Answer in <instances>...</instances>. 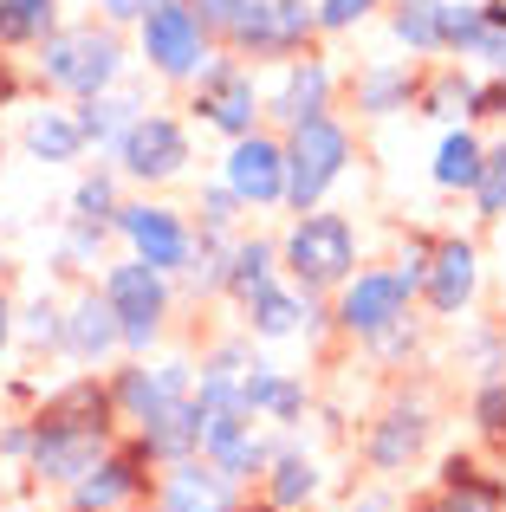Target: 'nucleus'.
<instances>
[{
  "instance_id": "nucleus-5",
  "label": "nucleus",
  "mask_w": 506,
  "mask_h": 512,
  "mask_svg": "<svg viewBox=\"0 0 506 512\" xmlns=\"http://www.w3.org/2000/svg\"><path fill=\"white\" fill-rule=\"evenodd\" d=\"M98 292L117 312V338H124V357H150L169 331V312H176V279L156 273L150 260H111L98 273Z\"/></svg>"
},
{
  "instance_id": "nucleus-45",
  "label": "nucleus",
  "mask_w": 506,
  "mask_h": 512,
  "mask_svg": "<svg viewBox=\"0 0 506 512\" xmlns=\"http://www.w3.org/2000/svg\"><path fill=\"white\" fill-rule=\"evenodd\" d=\"M20 98H26V72L13 65V52H0V111H13Z\"/></svg>"
},
{
  "instance_id": "nucleus-39",
  "label": "nucleus",
  "mask_w": 506,
  "mask_h": 512,
  "mask_svg": "<svg viewBox=\"0 0 506 512\" xmlns=\"http://www.w3.org/2000/svg\"><path fill=\"white\" fill-rule=\"evenodd\" d=\"M117 227L111 221H65V240H59V260L65 266H104V240H111Z\"/></svg>"
},
{
  "instance_id": "nucleus-28",
  "label": "nucleus",
  "mask_w": 506,
  "mask_h": 512,
  "mask_svg": "<svg viewBox=\"0 0 506 512\" xmlns=\"http://www.w3.org/2000/svg\"><path fill=\"white\" fill-rule=\"evenodd\" d=\"M474 91H481V78H474L468 65H429V72H422V91H416V117L461 124V117H474Z\"/></svg>"
},
{
  "instance_id": "nucleus-48",
  "label": "nucleus",
  "mask_w": 506,
  "mask_h": 512,
  "mask_svg": "<svg viewBox=\"0 0 506 512\" xmlns=\"http://www.w3.org/2000/svg\"><path fill=\"white\" fill-rule=\"evenodd\" d=\"M344 512H396V500L370 487V493H351V506H344Z\"/></svg>"
},
{
  "instance_id": "nucleus-51",
  "label": "nucleus",
  "mask_w": 506,
  "mask_h": 512,
  "mask_svg": "<svg viewBox=\"0 0 506 512\" xmlns=\"http://www.w3.org/2000/svg\"><path fill=\"white\" fill-rule=\"evenodd\" d=\"M0 273H7V247H0Z\"/></svg>"
},
{
  "instance_id": "nucleus-12",
  "label": "nucleus",
  "mask_w": 506,
  "mask_h": 512,
  "mask_svg": "<svg viewBox=\"0 0 506 512\" xmlns=\"http://www.w3.org/2000/svg\"><path fill=\"white\" fill-rule=\"evenodd\" d=\"M117 240L169 279H182L195 260V221L182 208H169V201H124L117 208Z\"/></svg>"
},
{
  "instance_id": "nucleus-22",
  "label": "nucleus",
  "mask_w": 506,
  "mask_h": 512,
  "mask_svg": "<svg viewBox=\"0 0 506 512\" xmlns=\"http://www.w3.org/2000/svg\"><path fill=\"white\" fill-rule=\"evenodd\" d=\"M305 409H312V389H305V376L279 370V363H266V357L247 363V415H253V422H273L279 435H286V428L305 422Z\"/></svg>"
},
{
  "instance_id": "nucleus-11",
  "label": "nucleus",
  "mask_w": 506,
  "mask_h": 512,
  "mask_svg": "<svg viewBox=\"0 0 506 512\" xmlns=\"http://www.w3.org/2000/svg\"><path fill=\"white\" fill-rule=\"evenodd\" d=\"M429 441H435V409L422 396H396V402H383L377 415L364 422V441H357V454H364V467L370 474H409V467L429 454Z\"/></svg>"
},
{
  "instance_id": "nucleus-19",
  "label": "nucleus",
  "mask_w": 506,
  "mask_h": 512,
  "mask_svg": "<svg viewBox=\"0 0 506 512\" xmlns=\"http://www.w3.org/2000/svg\"><path fill=\"white\" fill-rule=\"evenodd\" d=\"M403 512H506V474L481 467L474 454H442V474Z\"/></svg>"
},
{
  "instance_id": "nucleus-8",
  "label": "nucleus",
  "mask_w": 506,
  "mask_h": 512,
  "mask_svg": "<svg viewBox=\"0 0 506 512\" xmlns=\"http://www.w3.org/2000/svg\"><path fill=\"white\" fill-rule=\"evenodd\" d=\"M137 52H143V65H150L156 78L189 85V78L215 59V39H208L202 20H195L189 0H143V13H137Z\"/></svg>"
},
{
  "instance_id": "nucleus-7",
  "label": "nucleus",
  "mask_w": 506,
  "mask_h": 512,
  "mask_svg": "<svg viewBox=\"0 0 506 512\" xmlns=\"http://www.w3.org/2000/svg\"><path fill=\"white\" fill-rule=\"evenodd\" d=\"M189 117L208 124L215 137H228V143L247 137V130H260L266 91H260V78H253V65L234 59L228 46H215V59L189 78Z\"/></svg>"
},
{
  "instance_id": "nucleus-40",
  "label": "nucleus",
  "mask_w": 506,
  "mask_h": 512,
  "mask_svg": "<svg viewBox=\"0 0 506 512\" xmlns=\"http://www.w3.org/2000/svg\"><path fill=\"white\" fill-rule=\"evenodd\" d=\"M189 7H195V20L208 26V39H215V46H228L253 13H260V0H189Z\"/></svg>"
},
{
  "instance_id": "nucleus-41",
  "label": "nucleus",
  "mask_w": 506,
  "mask_h": 512,
  "mask_svg": "<svg viewBox=\"0 0 506 512\" xmlns=\"http://www.w3.org/2000/svg\"><path fill=\"white\" fill-rule=\"evenodd\" d=\"M383 0H318V33H351L377 13Z\"/></svg>"
},
{
  "instance_id": "nucleus-10",
  "label": "nucleus",
  "mask_w": 506,
  "mask_h": 512,
  "mask_svg": "<svg viewBox=\"0 0 506 512\" xmlns=\"http://www.w3.org/2000/svg\"><path fill=\"white\" fill-rule=\"evenodd\" d=\"M117 175L124 182H137V188H163V182H182L195 163V150H189V124L182 117H169V111H143L137 124L117 137Z\"/></svg>"
},
{
  "instance_id": "nucleus-26",
  "label": "nucleus",
  "mask_w": 506,
  "mask_h": 512,
  "mask_svg": "<svg viewBox=\"0 0 506 512\" xmlns=\"http://www.w3.org/2000/svg\"><path fill=\"white\" fill-rule=\"evenodd\" d=\"M20 150L33 156V163H78V156L91 150L85 143V124H78V104H39V111H26L20 124Z\"/></svg>"
},
{
  "instance_id": "nucleus-32",
  "label": "nucleus",
  "mask_w": 506,
  "mask_h": 512,
  "mask_svg": "<svg viewBox=\"0 0 506 512\" xmlns=\"http://www.w3.org/2000/svg\"><path fill=\"white\" fill-rule=\"evenodd\" d=\"M390 33L403 39L416 59H442V0H396Z\"/></svg>"
},
{
  "instance_id": "nucleus-35",
  "label": "nucleus",
  "mask_w": 506,
  "mask_h": 512,
  "mask_svg": "<svg viewBox=\"0 0 506 512\" xmlns=\"http://www.w3.org/2000/svg\"><path fill=\"white\" fill-rule=\"evenodd\" d=\"M195 214H202L195 234H208V240H241L247 234V208H241V195H234L228 182H208L202 201H195Z\"/></svg>"
},
{
  "instance_id": "nucleus-25",
  "label": "nucleus",
  "mask_w": 506,
  "mask_h": 512,
  "mask_svg": "<svg viewBox=\"0 0 506 512\" xmlns=\"http://www.w3.org/2000/svg\"><path fill=\"white\" fill-rule=\"evenodd\" d=\"M318 493H325V467H318L299 441H279L273 461H266V474H260V500L279 506V512H305Z\"/></svg>"
},
{
  "instance_id": "nucleus-37",
  "label": "nucleus",
  "mask_w": 506,
  "mask_h": 512,
  "mask_svg": "<svg viewBox=\"0 0 506 512\" xmlns=\"http://www.w3.org/2000/svg\"><path fill=\"white\" fill-rule=\"evenodd\" d=\"M13 338H20L26 350H46V357H59L65 344V305L59 299H33L20 312V325H13Z\"/></svg>"
},
{
  "instance_id": "nucleus-30",
  "label": "nucleus",
  "mask_w": 506,
  "mask_h": 512,
  "mask_svg": "<svg viewBox=\"0 0 506 512\" xmlns=\"http://www.w3.org/2000/svg\"><path fill=\"white\" fill-rule=\"evenodd\" d=\"M143 111H150V104H143L137 91H98V98H78V124H85L91 150H117V137H124Z\"/></svg>"
},
{
  "instance_id": "nucleus-46",
  "label": "nucleus",
  "mask_w": 506,
  "mask_h": 512,
  "mask_svg": "<svg viewBox=\"0 0 506 512\" xmlns=\"http://www.w3.org/2000/svg\"><path fill=\"white\" fill-rule=\"evenodd\" d=\"M13 325H20V305H13V299H7V286H0V363H7V350H13V344H20V338H13Z\"/></svg>"
},
{
  "instance_id": "nucleus-6",
  "label": "nucleus",
  "mask_w": 506,
  "mask_h": 512,
  "mask_svg": "<svg viewBox=\"0 0 506 512\" xmlns=\"http://www.w3.org/2000/svg\"><path fill=\"white\" fill-rule=\"evenodd\" d=\"M331 331L351 344H370L383 331H396L403 318H416V279L403 266H357L338 292H331Z\"/></svg>"
},
{
  "instance_id": "nucleus-1",
  "label": "nucleus",
  "mask_w": 506,
  "mask_h": 512,
  "mask_svg": "<svg viewBox=\"0 0 506 512\" xmlns=\"http://www.w3.org/2000/svg\"><path fill=\"white\" fill-rule=\"evenodd\" d=\"M124 441V415L111 402V376L98 370H78L65 376L59 389L33 402V454H26V480L33 487L65 493L78 474H91L104 448Z\"/></svg>"
},
{
  "instance_id": "nucleus-23",
  "label": "nucleus",
  "mask_w": 506,
  "mask_h": 512,
  "mask_svg": "<svg viewBox=\"0 0 506 512\" xmlns=\"http://www.w3.org/2000/svg\"><path fill=\"white\" fill-rule=\"evenodd\" d=\"M416 91H422V65H403V59H370L351 78L357 117H403L416 111Z\"/></svg>"
},
{
  "instance_id": "nucleus-49",
  "label": "nucleus",
  "mask_w": 506,
  "mask_h": 512,
  "mask_svg": "<svg viewBox=\"0 0 506 512\" xmlns=\"http://www.w3.org/2000/svg\"><path fill=\"white\" fill-rule=\"evenodd\" d=\"M241 512H279V506H266L260 493H247V500H241Z\"/></svg>"
},
{
  "instance_id": "nucleus-24",
  "label": "nucleus",
  "mask_w": 506,
  "mask_h": 512,
  "mask_svg": "<svg viewBox=\"0 0 506 512\" xmlns=\"http://www.w3.org/2000/svg\"><path fill=\"white\" fill-rule=\"evenodd\" d=\"M130 441H137L143 454H150L156 467H169V461H189V454H202V409H195V389L182 402H169L163 415H150V422H137V428H124Z\"/></svg>"
},
{
  "instance_id": "nucleus-31",
  "label": "nucleus",
  "mask_w": 506,
  "mask_h": 512,
  "mask_svg": "<svg viewBox=\"0 0 506 512\" xmlns=\"http://www.w3.org/2000/svg\"><path fill=\"white\" fill-rule=\"evenodd\" d=\"M59 26V0H0V52H33Z\"/></svg>"
},
{
  "instance_id": "nucleus-16",
  "label": "nucleus",
  "mask_w": 506,
  "mask_h": 512,
  "mask_svg": "<svg viewBox=\"0 0 506 512\" xmlns=\"http://www.w3.org/2000/svg\"><path fill=\"white\" fill-rule=\"evenodd\" d=\"M221 182L241 195V208H286V137L279 130H247L221 156Z\"/></svg>"
},
{
  "instance_id": "nucleus-33",
  "label": "nucleus",
  "mask_w": 506,
  "mask_h": 512,
  "mask_svg": "<svg viewBox=\"0 0 506 512\" xmlns=\"http://www.w3.org/2000/svg\"><path fill=\"white\" fill-rule=\"evenodd\" d=\"M273 448H279L273 435H260V428H241V435L221 441L208 461H215L228 480H241V487H260V474H266V461H273Z\"/></svg>"
},
{
  "instance_id": "nucleus-38",
  "label": "nucleus",
  "mask_w": 506,
  "mask_h": 512,
  "mask_svg": "<svg viewBox=\"0 0 506 512\" xmlns=\"http://www.w3.org/2000/svg\"><path fill=\"white\" fill-rule=\"evenodd\" d=\"M474 221H506V143H487L481 182H474Z\"/></svg>"
},
{
  "instance_id": "nucleus-2",
  "label": "nucleus",
  "mask_w": 506,
  "mask_h": 512,
  "mask_svg": "<svg viewBox=\"0 0 506 512\" xmlns=\"http://www.w3.org/2000/svg\"><path fill=\"white\" fill-rule=\"evenodd\" d=\"M357 221L338 208H312V214H292V227L279 234V273L292 279L299 292H312V299H331V292L344 286V279L357 273Z\"/></svg>"
},
{
  "instance_id": "nucleus-14",
  "label": "nucleus",
  "mask_w": 506,
  "mask_h": 512,
  "mask_svg": "<svg viewBox=\"0 0 506 512\" xmlns=\"http://www.w3.org/2000/svg\"><path fill=\"white\" fill-rule=\"evenodd\" d=\"M312 39H318V0H260V13L228 39V52L247 65H266V59L286 65L299 52H312Z\"/></svg>"
},
{
  "instance_id": "nucleus-13",
  "label": "nucleus",
  "mask_w": 506,
  "mask_h": 512,
  "mask_svg": "<svg viewBox=\"0 0 506 512\" xmlns=\"http://www.w3.org/2000/svg\"><path fill=\"white\" fill-rule=\"evenodd\" d=\"M104 376H111V402H117V415H124V428L163 415L169 402H182L195 389V363L189 357H124Z\"/></svg>"
},
{
  "instance_id": "nucleus-52",
  "label": "nucleus",
  "mask_w": 506,
  "mask_h": 512,
  "mask_svg": "<svg viewBox=\"0 0 506 512\" xmlns=\"http://www.w3.org/2000/svg\"><path fill=\"white\" fill-rule=\"evenodd\" d=\"M494 7H506V0H494Z\"/></svg>"
},
{
  "instance_id": "nucleus-50",
  "label": "nucleus",
  "mask_w": 506,
  "mask_h": 512,
  "mask_svg": "<svg viewBox=\"0 0 506 512\" xmlns=\"http://www.w3.org/2000/svg\"><path fill=\"white\" fill-rule=\"evenodd\" d=\"M0 512H46V506H26V500H20V506H0Z\"/></svg>"
},
{
  "instance_id": "nucleus-47",
  "label": "nucleus",
  "mask_w": 506,
  "mask_h": 512,
  "mask_svg": "<svg viewBox=\"0 0 506 512\" xmlns=\"http://www.w3.org/2000/svg\"><path fill=\"white\" fill-rule=\"evenodd\" d=\"M98 13H104V26H137L143 0H98Z\"/></svg>"
},
{
  "instance_id": "nucleus-43",
  "label": "nucleus",
  "mask_w": 506,
  "mask_h": 512,
  "mask_svg": "<svg viewBox=\"0 0 506 512\" xmlns=\"http://www.w3.org/2000/svg\"><path fill=\"white\" fill-rule=\"evenodd\" d=\"M26 454H33V415H13V422H0V461L26 467Z\"/></svg>"
},
{
  "instance_id": "nucleus-17",
  "label": "nucleus",
  "mask_w": 506,
  "mask_h": 512,
  "mask_svg": "<svg viewBox=\"0 0 506 512\" xmlns=\"http://www.w3.org/2000/svg\"><path fill=\"white\" fill-rule=\"evenodd\" d=\"M241 500H247L241 480H228L208 454H189V461L156 467L150 512H241Z\"/></svg>"
},
{
  "instance_id": "nucleus-9",
  "label": "nucleus",
  "mask_w": 506,
  "mask_h": 512,
  "mask_svg": "<svg viewBox=\"0 0 506 512\" xmlns=\"http://www.w3.org/2000/svg\"><path fill=\"white\" fill-rule=\"evenodd\" d=\"M150 493H156V461L124 435L117 448H104L98 461H91V474H78L59 500H65V512H137V506H150Z\"/></svg>"
},
{
  "instance_id": "nucleus-42",
  "label": "nucleus",
  "mask_w": 506,
  "mask_h": 512,
  "mask_svg": "<svg viewBox=\"0 0 506 512\" xmlns=\"http://www.w3.org/2000/svg\"><path fill=\"white\" fill-rule=\"evenodd\" d=\"M364 350H370V357H383V363H409V357L422 350V325H416V318H403L396 331H383V338H370Z\"/></svg>"
},
{
  "instance_id": "nucleus-3",
  "label": "nucleus",
  "mask_w": 506,
  "mask_h": 512,
  "mask_svg": "<svg viewBox=\"0 0 506 512\" xmlns=\"http://www.w3.org/2000/svg\"><path fill=\"white\" fill-rule=\"evenodd\" d=\"M39 85L46 91H65V98H98V91H117V78H124L130 52L124 39H117V26H52L46 39H39Z\"/></svg>"
},
{
  "instance_id": "nucleus-21",
  "label": "nucleus",
  "mask_w": 506,
  "mask_h": 512,
  "mask_svg": "<svg viewBox=\"0 0 506 512\" xmlns=\"http://www.w3.org/2000/svg\"><path fill=\"white\" fill-rule=\"evenodd\" d=\"M59 357L85 363V370H104L111 357H124V338H117V312L98 286H85L78 299H65V344Z\"/></svg>"
},
{
  "instance_id": "nucleus-18",
  "label": "nucleus",
  "mask_w": 506,
  "mask_h": 512,
  "mask_svg": "<svg viewBox=\"0 0 506 512\" xmlns=\"http://www.w3.org/2000/svg\"><path fill=\"white\" fill-rule=\"evenodd\" d=\"M331 104H338V65L325 59V52H299V59L279 65V85L266 91V117H273L279 130L305 124V117H325Z\"/></svg>"
},
{
  "instance_id": "nucleus-44",
  "label": "nucleus",
  "mask_w": 506,
  "mask_h": 512,
  "mask_svg": "<svg viewBox=\"0 0 506 512\" xmlns=\"http://www.w3.org/2000/svg\"><path fill=\"white\" fill-rule=\"evenodd\" d=\"M468 357L481 376H506V350H500V331H474L468 338Z\"/></svg>"
},
{
  "instance_id": "nucleus-36",
  "label": "nucleus",
  "mask_w": 506,
  "mask_h": 512,
  "mask_svg": "<svg viewBox=\"0 0 506 512\" xmlns=\"http://www.w3.org/2000/svg\"><path fill=\"white\" fill-rule=\"evenodd\" d=\"M468 422H474V435H481L487 448L506 454V376H481V383H474Z\"/></svg>"
},
{
  "instance_id": "nucleus-27",
  "label": "nucleus",
  "mask_w": 506,
  "mask_h": 512,
  "mask_svg": "<svg viewBox=\"0 0 506 512\" xmlns=\"http://www.w3.org/2000/svg\"><path fill=\"white\" fill-rule=\"evenodd\" d=\"M481 163H487V143L474 137L468 124H448L442 143H435L429 182L442 188V195H474V182H481Z\"/></svg>"
},
{
  "instance_id": "nucleus-29",
  "label": "nucleus",
  "mask_w": 506,
  "mask_h": 512,
  "mask_svg": "<svg viewBox=\"0 0 506 512\" xmlns=\"http://www.w3.org/2000/svg\"><path fill=\"white\" fill-rule=\"evenodd\" d=\"M279 279V240L266 234H241L228 247V286H221V299L228 305H247L260 286H273Z\"/></svg>"
},
{
  "instance_id": "nucleus-20",
  "label": "nucleus",
  "mask_w": 506,
  "mask_h": 512,
  "mask_svg": "<svg viewBox=\"0 0 506 512\" xmlns=\"http://www.w3.org/2000/svg\"><path fill=\"white\" fill-rule=\"evenodd\" d=\"M241 318H247V338H266V344H279V338H299L305 325L312 331H331V312L312 299V292H299L286 273L273 279V286H260L253 299L241 305Z\"/></svg>"
},
{
  "instance_id": "nucleus-15",
  "label": "nucleus",
  "mask_w": 506,
  "mask_h": 512,
  "mask_svg": "<svg viewBox=\"0 0 506 512\" xmlns=\"http://www.w3.org/2000/svg\"><path fill=\"white\" fill-rule=\"evenodd\" d=\"M481 299V247L468 234H435L429 266H422L416 305L435 318H468V305Z\"/></svg>"
},
{
  "instance_id": "nucleus-34",
  "label": "nucleus",
  "mask_w": 506,
  "mask_h": 512,
  "mask_svg": "<svg viewBox=\"0 0 506 512\" xmlns=\"http://www.w3.org/2000/svg\"><path fill=\"white\" fill-rule=\"evenodd\" d=\"M117 208H124V175H117V163L78 175V188H72V214L78 221H111L117 227Z\"/></svg>"
},
{
  "instance_id": "nucleus-4",
  "label": "nucleus",
  "mask_w": 506,
  "mask_h": 512,
  "mask_svg": "<svg viewBox=\"0 0 506 512\" xmlns=\"http://www.w3.org/2000/svg\"><path fill=\"white\" fill-rule=\"evenodd\" d=\"M286 137V208L292 214H312V208H325V195L351 175L357 163V137H351V124L344 117H305V124H292V130H279Z\"/></svg>"
}]
</instances>
